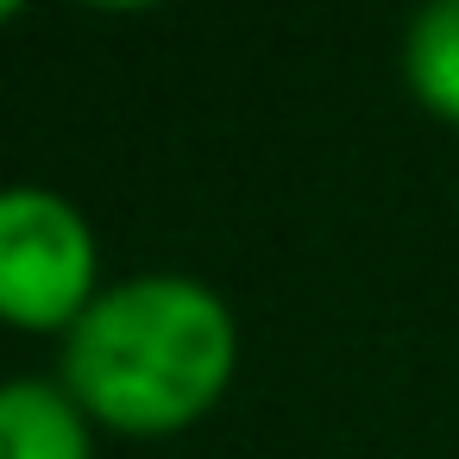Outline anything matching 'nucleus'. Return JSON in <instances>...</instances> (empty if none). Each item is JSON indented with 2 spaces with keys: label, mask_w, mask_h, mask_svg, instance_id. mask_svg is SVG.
Returning <instances> with one entry per match:
<instances>
[{
  "label": "nucleus",
  "mask_w": 459,
  "mask_h": 459,
  "mask_svg": "<svg viewBox=\"0 0 459 459\" xmlns=\"http://www.w3.org/2000/svg\"><path fill=\"white\" fill-rule=\"evenodd\" d=\"M239 371V321L202 277L152 271L95 296L64 333V390L114 434H183Z\"/></svg>",
  "instance_id": "1"
},
{
  "label": "nucleus",
  "mask_w": 459,
  "mask_h": 459,
  "mask_svg": "<svg viewBox=\"0 0 459 459\" xmlns=\"http://www.w3.org/2000/svg\"><path fill=\"white\" fill-rule=\"evenodd\" d=\"M101 296V246L89 214L39 183L0 189V321L20 333H70Z\"/></svg>",
  "instance_id": "2"
},
{
  "label": "nucleus",
  "mask_w": 459,
  "mask_h": 459,
  "mask_svg": "<svg viewBox=\"0 0 459 459\" xmlns=\"http://www.w3.org/2000/svg\"><path fill=\"white\" fill-rule=\"evenodd\" d=\"M95 421L51 377L0 384V459H95Z\"/></svg>",
  "instance_id": "3"
},
{
  "label": "nucleus",
  "mask_w": 459,
  "mask_h": 459,
  "mask_svg": "<svg viewBox=\"0 0 459 459\" xmlns=\"http://www.w3.org/2000/svg\"><path fill=\"white\" fill-rule=\"evenodd\" d=\"M403 76H409V95L459 126V0H434L421 7L403 32Z\"/></svg>",
  "instance_id": "4"
},
{
  "label": "nucleus",
  "mask_w": 459,
  "mask_h": 459,
  "mask_svg": "<svg viewBox=\"0 0 459 459\" xmlns=\"http://www.w3.org/2000/svg\"><path fill=\"white\" fill-rule=\"evenodd\" d=\"M20 20V7H13V0H0V26H13Z\"/></svg>",
  "instance_id": "5"
}]
</instances>
